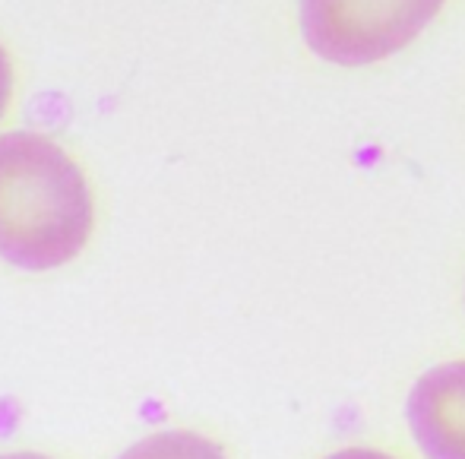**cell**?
<instances>
[{
  "instance_id": "obj_1",
  "label": "cell",
  "mask_w": 465,
  "mask_h": 459,
  "mask_svg": "<svg viewBox=\"0 0 465 459\" xmlns=\"http://www.w3.org/2000/svg\"><path fill=\"white\" fill-rule=\"evenodd\" d=\"M93 194L54 140L29 130L0 136V257L19 270H54L86 247Z\"/></svg>"
},
{
  "instance_id": "obj_2",
  "label": "cell",
  "mask_w": 465,
  "mask_h": 459,
  "mask_svg": "<svg viewBox=\"0 0 465 459\" xmlns=\"http://www.w3.org/2000/svg\"><path fill=\"white\" fill-rule=\"evenodd\" d=\"M440 6L443 0H301V32L323 61L364 67L411 45Z\"/></svg>"
},
{
  "instance_id": "obj_3",
  "label": "cell",
  "mask_w": 465,
  "mask_h": 459,
  "mask_svg": "<svg viewBox=\"0 0 465 459\" xmlns=\"http://www.w3.org/2000/svg\"><path fill=\"white\" fill-rule=\"evenodd\" d=\"M405 415L428 459H465V362L430 367L411 386Z\"/></svg>"
},
{
  "instance_id": "obj_6",
  "label": "cell",
  "mask_w": 465,
  "mask_h": 459,
  "mask_svg": "<svg viewBox=\"0 0 465 459\" xmlns=\"http://www.w3.org/2000/svg\"><path fill=\"white\" fill-rule=\"evenodd\" d=\"M326 459H392L386 454H380V450H361V447H351V450H339V454L326 456Z\"/></svg>"
},
{
  "instance_id": "obj_5",
  "label": "cell",
  "mask_w": 465,
  "mask_h": 459,
  "mask_svg": "<svg viewBox=\"0 0 465 459\" xmlns=\"http://www.w3.org/2000/svg\"><path fill=\"white\" fill-rule=\"evenodd\" d=\"M10 92H13V67L4 45H0V117H4L6 105H10Z\"/></svg>"
},
{
  "instance_id": "obj_4",
  "label": "cell",
  "mask_w": 465,
  "mask_h": 459,
  "mask_svg": "<svg viewBox=\"0 0 465 459\" xmlns=\"http://www.w3.org/2000/svg\"><path fill=\"white\" fill-rule=\"evenodd\" d=\"M117 459H225L219 444L193 434V431H162L134 444Z\"/></svg>"
},
{
  "instance_id": "obj_7",
  "label": "cell",
  "mask_w": 465,
  "mask_h": 459,
  "mask_svg": "<svg viewBox=\"0 0 465 459\" xmlns=\"http://www.w3.org/2000/svg\"><path fill=\"white\" fill-rule=\"evenodd\" d=\"M0 459H48V456H42V454H4Z\"/></svg>"
}]
</instances>
